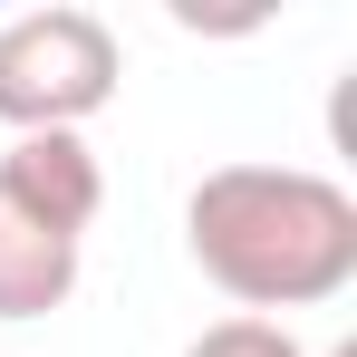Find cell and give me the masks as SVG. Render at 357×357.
Listing matches in <instances>:
<instances>
[{
    "label": "cell",
    "instance_id": "6da1fadb",
    "mask_svg": "<svg viewBox=\"0 0 357 357\" xmlns=\"http://www.w3.org/2000/svg\"><path fill=\"white\" fill-rule=\"evenodd\" d=\"M183 251L241 319L319 309L357 280V193L309 165H213L183 193Z\"/></svg>",
    "mask_w": 357,
    "mask_h": 357
},
{
    "label": "cell",
    "instance_id": "7a4b0ae2",
    "mask_svg": "<svg viewBox=\"0 0 357 357\" xmlns=\"http://www.w3.org/2000/svg\"><path fill=\"white\" fill-rule=\"evenodd\" d=\"M116 77H126L116 29L77 0L0 20V126L10 135H77L116 97Z\"/></svg>",
    "mask_w": 357,
    "mask_h": 357
},
{
    "label": "cell",
    "instance_id": "3957f363",
    "mask_svg": "<svg viewBox=\"0 0 357 357\" xmlns=\"http://www.w3.org/2000/svg\"><path fill=\"white\" fill-rule=\"evenodd\" d=\"M77 271H87V241L59 232L49 213H29V203L0 183V319H49V309H68Z\"/></svg>",
    "mask_w": 357,
    "mask_h": 357
},
{
    "label": "cell",
    "instance_id": "277c9868",
    "mask_svg": "<svg viewBox=\"0 0 357 357\" xmlns=\"http://www.w3.org/2000/svg\"><path fill=\"white\" fill-rule=\"evenodd\" d=\"M0 183H10L29 213H49L59 232H77V241H87L97 203H107V174H97L87 135H10V155H0Z\"/></svg>",
    "mask_w": 357,
    "mask_h": 357
},
{
    "label": "cell",
    "instance_id": "5b68a950",
    "mask_svg": "<svg viewBox=\"0 0 357 357\" xmlns=\"http://www.w3.org/2000/svg\"><path fill=\"white\" fill-rule=\"evenodd\" d=\"M183 357H299V338L280 328V319H213Z\"/></svg>",
    "mask_w": 357,
    "mask_h": 357
},
{
    "label": "cell",
    "instance_id": "8992f818",
    "mask_svg": "<svg viewBox=\"0 0 357 357\" xmlns=\"http://www.w3.org/2000/svg\"><path fill=\"white\" fill-rule=\"evenodd\" d=\"M328 357H357V338H348V348H328Z\"/></svg>",
    "mask_w": 357,
    "mask_h": 357
}]
</instances>
